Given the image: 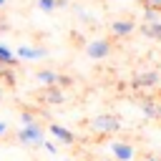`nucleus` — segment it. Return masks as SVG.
Instances as JSON below:
<instances>
[{"mask_svg": "<svg viewBox=\"0 0 161 161\" xmlns=\"http://www.w3.org/2000/svg\"><path fill=\"white\" fill-rule=\"evenodd\" d=\"M50 136H55L60 143H65V146H70V143H75V133L73 131H68L65 126H60V123H50Z\"/></svg>", "mask_w": 161, "mask_h": 161, "instance_id": "0eeeda50", "label": "nucleus"}, {"mask_svg": "<svg viewBox=\"0 0 161 161\" xmlns=\"http://www.w3.org/2000/svg\"><path fill=\"white\" fill-rule=\"evenodd\" d=\"M106 161H116V158H106Z\"/></svg>", "mask_w": 161, "mask_h": 161, "instance_id": "a878e982", "label": "nucleus"}, {"mask_svg": "<svg viewBox=\"0 0 161 161\" xmlns=\"http://www.w3.org/2000/svg\"><path fill=\"white\" fill-rule=\"evenodd\" d=\"M43 98L48 101V103H63L65 101V96H63V91H60V86H45V91H43Z\"/></svg>", "mask_w": 161, "mask_h": 161, "instance_id": "9b49d317", "label": "nucleus"}, {"mask_svg": "<svg viewBox=\"0 0 161 161\" xmlns=\"http://www.w3.org/2000/svg\"><path fill=\"white\" fill-rule=\"evenodd\" d=\"M35 78H38L43 86H58L60 73H55V70H50V68H43V70H38V73H35Z\"/></svg>", "mask_w": 161, "mask_h": 161, "instance_id": "f8f14e48", "label": "nucleus"}, {"mask_svg": "<svg viewBox=\"0 0 161 161\" xmlns=\"http://www.w3.org/2000/svg\"><path fill=\"white\" fill-rule=\"evenodd\" d=\"M18 141H20L23 146H43V141H45V131H43V126L35 121V123L23 126V128L18 131Z\"/></svg>", "mask_w": 161, "mask_h": 161, "instance_id": "f03ea898", "label": "nucleus"}, {"mask_svg": "<svg viewBox=\"0 0 161 161\" xmlns=\"http://www.w3.org/2000/svg\"><path fill=\"white\" fill-rule=\"evenodd\" d=\"M161 18H158V10H153V8H143V23H158Z\"/></svg>", "mask_w": 161, "mask_h": 161, "instance_id": "4468645a", "label": "nucleus"}, {"mask_svg": "<svg viewBox=\"0 0 161 161\" xmlns=\"http://www.w3.org/2000/svg\"><path fill=\"white\" fill-rule=\"evenodd\" d=\"M43 148H45L50 156H53V153H58V146H55V143H50V141H43Z\"/></svg>", "mask_w": 161, "mask_h": 161, "instance_id": "6ab92c4d", "label": "nucleus"}, {"mask_svg": "<svg viewBox=\"0 0 161 161\" xmlns=\"http://www.w3.org/2000/svg\"><path fill=\"white\" fill-rule=\"evenodd\" d=\"M133 20H113L111 23V33L113 35H118V38H126V35H131L133 33Z\"/></svg>", "mask_w": 161, "mask_h": 161, "instance_id": "6e6552de", "label": "nucleus"}, {"mask_svg": "<svg viewBox=\"0 0 161 161\" xmlns=\"http://www.w3.org/2000/svg\"><path fill=\"white\" fill-rule=\"evenodd\" d=\"M58 86H70V78H68V75H60V78H58Z\"/></svg>", "mask_w": 161, "mask_h": 161, "instance_id": "412c9836", "label": "nucleus"}, {"mask_svg": "<svg viewBox=\"0 0 161 161\" xmlns=\"http://www.w3.org/2000/svg\"><path fill=\"white\" fill-rule=\"evenodd\" d=\"M55 5H58V8H68V5H70V0H55Z\"/></svg>", "mask_w": 161, "mask_h": 161, "instance_id": "5701e85b", "label": "nucleus"}, {"mask_svg": "<svg viewBox=\"0 0 161 161\" xmlns=\"http://www.w3.org/2000/svg\"><path fill=\"white\" fill-rule=\"evenodd\" d=\"M138 108H141V113H143L146 118H161V106H158V103H153L151 98H143Z\"/></svg>", "mask_w": 161, "mask_h": 161, "instance_id": "1a4fd4ad", "label": "nucleus"}, {"mask_svg": "<svg viewBox=\"0 0 161 161\" xmlns=\"http://www.w3.org/2000/svg\"><path fill=\"white\" fill-rule=\"evenodd\" d=\"M38 8H40L43 13H53V10H58L55 0H38Z\"/></svg>", "mask_w": 161, "mask_h": 161, "instance_id": "f3484780", "label": "nucleus"}, {"mask_svg": "<svg viewBox=\"0 0 161 161\" xmlns=\"http://www.w3.org/2000/svg\"><path fill=\"white\" fill-rule=\"evenodd\" d=\"M141 33L151 40H161V20L158 23H143L141 25Z\"/></svg>", "mask_w": 161, "mask_h": 161, "instance_id": "ddd939ff", "label": "nucleus"}, {"mask_svg": "<svg viewBox=\"0 0 161 161\" xmlns=\"http://www.w3.org/2000/svg\"><path fill=\"white\" fill-rule=\"evenodd\" d=\"M153 86H158V73L156 70H143V73H138V75H133V80H131V88H153Z\"/></svg>", "mask_w": 161, "mask_h": 161, "instance_id": "39448f33", "label": "nucleus"}, {"mask_svg": "<svg viewBox=\"0 0 161 161\" xmlns=\"http://www.w3.org/2000/svg\"><path fill=\"white\" fill-rule=\"evenodd\" d=\"M91 131L101 133V136H111V133H118L121 131V121L118 116L113 113H98L93 121H91Z\"/></svg>", "mask_w": 161, "mask_h": 161, "instance_id": "f257e3e1", "label": "nucleus"}, {"mask_svg": "<svg viewBox=\"0 0 161 161\" xmlns=\"http://www.w3.org/2000/svg\"><path fill=\"white\" fill-rule=\"evenodd\" d=\"M0 78H3L8 86H13V83H15V73H13V68H0Z\"/></svg>", "mask_w": 161, "mask_h": 161, "instance_id": "2eb2a0df", "label": "nucleus"}, {"mask_svg": "<svg viewBox=\"0 0 161 161\" xmlns=\"http://www.w3.org/2000/svg\"><path fill=\"white\" fill-rule=\"evenodd\" d=\"M20 123H23V126L35 123V113H33V111H28V108H25V111H20Z\"/></svg>", "mask_w": 161, "mask_h": 161, "instance_id": "dca6fc26", "label": "nucleus"}, {"mask_svg": "<svg viewBox=\"0 0 161 161\" xmlns=\"http://www.w3.org/2000/svg\"><path fill=\"white\" fill-rule=\"evenodd\" d=\"M8 128H10V126H8V123H5V121H0V138H3V136H5V133H8Z\"/></svg>", "mask_w": 161, "mask_h": 161, "instance_id": "4be33fe9", "label": "nucleus"}, {"mask_svg": "<svg viewBox=\"0 0 161 161\" xmlns=\"http://www.w3.org/2000/svg\"><path fill=\"white\" fill-rule=\"evenodd\" d=\"M146 8H153V10H161V0H143Z\"/></svg>", "mask_w": 161, "mask_h": 161, "instance_id": "aec40b11", "label": "nucleus"}, {"mask_svg": "<svg viewBox=\"0 0 161 161\" xmlns=\"http://www.w3.org/2000/svg\"><path fill=\"white\" fill-rule=\"evenodd\" d=\"M20 60L15 58V53L8 48V45H3L0 43V68H15Z\"/></svg>", "mask_w": 161, "mask_h": 161, "instance_id": "9d476101", "label": "nucleus"}, {"mask_svg": "<svg viewBox=\"0 0 161 161\" xmlns=\"http://www.w3.org/2000/svg\"><path fill=\"white\" fill-rule=\"evenodd\" d=\"M75 15H78V18L83 20V23H93V18H91V15H88V13L83 10V8H78V13H75Z\"/></svg>", "mask_w": 161, "mask_h": 161, "instance_id": "a211bd4d", "label": "nucleus"}, {"mask_svg": "<svg viewBox=\"0 0 161 161\" xmlns=\"http://www.w3.org/2000/svg\"><path fill=\"white\" fill-rule=\"evenodd\" d=\"M15 58L18 60H43V58H48V50L45 48H35V45H20L15 50Z\"/></svg>", "mask_w": 161, "mask_h": 161, "instance_id": "20e7f679", "label": "nucleus"}, {"mask_svg": "<svg viewBox=\"0 0 161 161\" xmlns=\"http://www.w3.org/2000/svg\"><path fill=\"white\" fill-rule=\"evenodd\" d=\"M146 161H158V158H153V156H148V158H146Z\"/></svg>", "mask_w": 161, "mask_h": 161, "instance_id": "b1692460", "label": "nucleus"}, {"mask_svg": "<svg viewBox=\"0 0 161 161\" xmlns=\"http://www.w3.org/2000/svg\"><path fill=\"white\" fill-rule=\"evenodd\" d=\"M111 153H113L116 161H133V156H136L133 146L126 143V141H113L111 143Z\"/></svg>", "mask_w": 161, "mask_h": 161, "instance_id": "423d86ee", "label": "nucleus"}, {"mask_svg": "<svg viewBox=\"0 0 161 161\" xmlns=\"http://www.w3.org/2000/svg\"><path fill=\"white\" fill-rule=\"evenodd\" d=\"M86 55L93 58V60H103L106 55H111V40H106V38L91 40V43L86 45Z\"/></svg>", "mask_w": 161, "mask_h": 161, "instance_id": "7ed1b4c3", "label": "nucleus"}, {"mask_svg": "<svg viewBox=\"0 0 161 161\" xmlns=\"http://www.w3.org/2000/svg\"><path fill=\"white\" fill-rule=\"evenodd\" d=\"M0 20H3V18H0Z\"/></svg>", "mask_w": 161, "mask_h": 161, "instance_id": "cd10ccee", "label": "nucleus"}, {"mask_svg": "<svg viewBox=\"0 0 161 161\" xmlns=\"http://www.w3.org/2000/svg\"><path fill=\"white\" fill-rule=\"evenodd\" d=\"M5 3H8V0H0V8H3V5H5Z\"/></svg>", "mask_w": 161, "mask_h": 161, "instance_id": "393cba45", "label": "nucleus"}, {"mask_svg": "<svg viewBox=\"0 0 161 161\" xmlns=\"http://www.w3.org/2000/svg\"><path fill=\"white\" fill-rule=\"evenodd\" d=\"M0 98H3V91H0Z\"/></svg>", "mask_w": 161, "mask_h": 161, "instance_id": "bb28decb", "label": "nucleus"}]
</instances>
